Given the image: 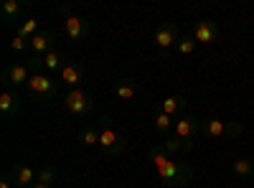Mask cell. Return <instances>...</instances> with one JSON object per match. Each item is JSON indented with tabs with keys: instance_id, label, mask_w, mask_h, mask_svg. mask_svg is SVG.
<instances>
[{
	"instance_id": "19",
	"label": "cell",
	"mask_w": 254,
	"mask_h": 188,
	"mask_svg": "<svg viewBox=\"0 0 254 188\" xmlns=\"http://www.w3.org/2000/svg\"><path fill=\"white\" fill-rule=\"evenodd\" d=\"M163 148L168 153H188V150H193V142H190V140H181L178 135H171L163 142Z\"/></svg>"
},
{
	"instance_id": "25",
	"label": "cell",
	"mask_w": 254,
	"mask_h": 188,
	"mask_svg": "<svg viewBox=\"0 0 254 188\" xmlns=\"http://www.w3.org/2000/svg\"><path fill=\"white\" fill-rule=\"evenodd\" d=\"M171 120H173L171 115H165V112L158 110V112H155V122H153L155 130H158V132H168V130H171V125H173Z\"/></svg>"
},
{
	"instance_id": "8",
	"label": "cell",
	"mask_w": 254,
	"mask_h": 188,
	"mask_svg": "<svg viewBox=\"0 0 254 188\" xmlns=\"http://www.w3.org/2000/svg\"><path fill=\"white\" fill-rule=\"evenodd\" d=\"M178 28L173 26V23H160L158 28H155V44H158V49L165 54L168 49H173V46H178Z\"/></svg>"
},
{
	"instance_id": "3",
	"label": "cell",
	"mask_w": 254,
	"mask_h": 188,
	"mask_svg": "<svg viewBox=\"0 0 254 188\" xmlns=\"http://www.w3.org/2000/svg\"><path fill=\"white\" fill-rule=\"evenodd\" d=\"M244 132L242 122H224V120H201V135L206 137H239Z\"/></svg>"
},
{
	"instance_id": "21",
	"label": "cell",
	"mask_w": 254,
	"mask_h": 188,
	"mask_svg": "<svg viewBox=\"0 0 254 188\" xmlns=\"http://www.w3.org/2000/svg\"><path fill=\"white\" fill-rule=\"evenodd\" d=\"M20 15V3L18 0H5L3 3V20L5 23H13V20H18Z\"/></svg>"
},
{
	"instance_id": "16",
	"label": "cell",
	"mask_w": 254,
	"mask_h": 188,
	"mask_svg": "<svg viewBox=\"0 0 254 188\" xmlns=\"http://www.w3.org/2000/svg\"><path fill=\"white\" fill-rule=\"evenodd\" d=\"M115 94H117V99H122V102L135 99V97H137V81H135V79H122V81H117Z\"/></svg>"
},
{
	"instance_id": "26",
	"label": "cell",
	"mask_w": 254,
	"mask_h": 188,
	"mask_svg": "<svg viewBox=\"0 0 254 188\" xmlns=\"http://www.w3.org/2000/svg\"><path fill=\"white\" fill-rule=\"evenodd\" d=\"M26 49H31V41H26V38H20V36H15V38L10 41V51L20 54V51H26Z\"/></svg>"
},
{
	"instance_id": "20",
	"label": "cell",
	"mask_w": 254,
	"mask_h": 188,
	"mask_svg": "<svg viewBox=\"0 0 254 188\" xmlns=\"http://www.w3.org/2000/svg\"><path fill=\"white\" fill-rule=\"evenodd\" d=\"M196 46H198V41L193 38V33H190V36L186 33V36H181V38H178V46H176V49H178V54L190 56V54L196 51Z\"/></svg>"
},
{
	"instance_id": "22",
	"label": "cell",
	"mask_w": 254,
	"mask_h": 188,
	"mask_svg": "<svg viewBox=\"0 0 254 188\" xmlns=\"http://www.w3.org/2000/svg\"><path fill=\"white\" fill-rule=\"evenodd\" d=\"M36 33H38V20H36V18H28V20H23V23H20V28H18V33H15V36L31 41Z\"/></svg>"
},
{
	"instance_id": "27",
	"label": "cell",
	"mask_w": 254,
	"mask_h": 188,
	"mask_svg": "<svg viewBox=\"0 0 254 188\" xmlns=\"http://www.w3.org/2000/svg\"><path fill=\"white\" fill-rule=\"evenodd\" d=\"M13 183H10V173H5L3 178H0V188H10Z\"/></svg>"
},
{
	"instance_id": "15",
	"label": "cell",
	"mask_w": 254,
	"mask_h": 188,
	"mask_svg": "<svg viewBox=\"0 0 254 188\" xmlns=\"http://www.w3.org/2000/svg\"><path fill=\"white\" fill-rule=\"evenodd\" d=\"M186 104H188V102H186V97H181V94H178V97H165V99L160 102L158 110L165 112V115H171V117H178V115L186 110Z\"/></svg>"
},
{
	"instance_id": "10",
	"label": "cell",
	"mask_w": 254,
	"mask_h": 188,
	"mask_svg": "<svg viewBox=\"0 0 254 188\" xmlns=\"http://www.w3.org/2000/svg\"><path fill=\"white\" fill-rule=\"evenodd\" d=\"M59 79H61L69 89H81V81H84V66L79 64V61H69V64L59 71Z\"/></svg>"
},
{
	"instance_id": "5",
	"label": "cell",
	"mask_w": 254,
	"mask_h": 188,
	"mask_svg": "<svg viewBox=\"0 0 254 188\" xmlns=\"http://www.w3.org/2000/svg\"><path fill=\"white\" fill-rule=\"evenodd\" d=\"M28 94L36 97V99H54L56 97V81L46 74H33L26 84Z\"/></svg>"
},
{
	"instance_id": "14",
	"label": "cell",
	"mask_w": 254,
	"mask_h": 188,
	"mask_svg": "<svg viewBox=\"0 0 254 188\" xmlns=\"http://www.w3.org/2000/svg\"><path fill=\"white\" fill-rule=\"evenodd\" d=\"M31 51L36 56H46L49 51H54V33L51 31H38L31 38Z\"/></svg>"
},
{
	"instance_id": "17",
	"label": "cell",
	"mask_w": 254,
	"mask_h": 188,
	"mask_svg": "<svg viewBox=\"0 0 254 188\" xmlns=\"http://www.w3.org/2000/svg\"><path fill=\"white\" fill-rule=\"evenodd\" d=\"M69 64V61H66V54H64V51H49L46 56H44V69L46 71H61L64 66H66Z\"/></svg>"
},
{
	"instance_id": "29",
	"label": "cell",
	"mask_w": 254,
	"mask_h": 188,
	"mask_svg": "<svg viewBox=\"0 0 254 188\" xmlns=\"http://www.w3.org/2000/svg\"><path fill=\"white\" fill-rule=\"evenodd\" d=\"M252 165H254V160H252Z\"/></svg>"
},
{
	"instance_id": "7",
	"label": "cell",
	"mask_w": 254,
	"mask_h": 188,
	"mask_svg": "<svg viewBox=\"0 0 254 188\" xmlns=\"http://www.w3.org/2000/svg\"><path fill=\"white\" fill-rule=\"evenodd\" d=\"M64 33H66L69 41H84L89 36V20H84L76 13H66V20H64Z\"/></svg>"
},
{
	"instance_id": "28",
	"label": "cell",
	"mask_w": 254,
	"mask_h": 188,
	"mask_svg": "<svg viewBox=\"0 0 254 188\" xmlns=\"http://www.w3.org/2000/svg\"><path fill=\"white\" fill-rule=\"evenodd\" d=\"M31 188H51V186H46V183H33Z\"/></svg>"
},
{
	"instance_id": "12",
	"label": "cell",
	"mask_w": 254,
	"mask_h": 188,
	"mask_svg": "<svg viewBox=\"0 0 254 188\" xmlns=\"http://www.w3.org/2000/svg\"><path fill=\"white\" fill-rule=\"evenodd\" d=\"M198 132H201V120H196V117H181L176 122V132L173 135H178L181 140H190V142H193V137Z\"/></svg>"
},
{
	"instance_id": "4",
	"label": "cell",
	"mask_w": 254,
	"mask_h": 188,
	"mask_svg": "<svg viewBox=\"0 0 254 188\" xmlns=\"http://www.w3.org/2000/svg\"><path fill=\"white\" fill-rule=\"evenodd\" d=\"M64 107L74 117H87L94 112V99L84 89H69L66 97H64Z\"/></svg>"
},
{
	"instance_id": "13",
	"label": "cell",
	"mask_w": 254,
	"mask_h": 188,
	"mask_svg": "<svg viewBox=\"0 0 254 188\" xmlns=\"http://www.w3.org/2000/svg\"><path fill=\"white\" fill-rule=\"evenodd\" d=\"M10 176H13V181H15V186H18V188H31V186L38 181V171H36V168H31V165H26V163L15 165Z\"/></svg>"
},
{
	"instance_id": "18",
	"label": "cell",
	"mask_w": 254,
	"mask_h": 188,
	"mask_svg": "<svg viewBox=\"0 0 254 188\" xmlns=\"http://www.w3.org/2000/svg\"><path fill=\"white\" fill-rule=\"evenodd\" d=\"M79 142L84 145V148H94V145H99V127L97 125H84L81 132H79Z\"/></svg>"
},
{
	"instance_id": "2",
	"label": "cell",
	"mask_w": 254,
	"mask_h": 188,
	"mask_svg": "<svg viewBox=\"0 0 254 188\" xmlns=\"http://www.w3.org/2000/svg\"><path fill=\"white\" fill-rule=\"evenodd\" d=\"M97 127H99V150H102L104 155H120V153L125 150V140H122V135L110 125V117H107V115L99 117Z\"/></svg>"
},
{
	"instance_id": "1",
	"label": "cell",
	"mask_w": 254,
	"mask_h": 188,
	"mask_svg": "<svg viewBox=\"0 0 254 188\" xmlns=\"http://www.w3.org/2000/svg\"><path fill=\"white\" fill-rule=\"evenodd\" d=\"M147 155H150V160L155 165L160 181L165 186H171V188H183V186H188L190 181H193V176H196L190 165L178 163L176 158L168 155V150L163 148V145H153V148L147 150Z\"/></svg>"
},
{
	"instance_id": "24",
	"label": "cell",
	"mask_w": 254,
	"mask_h": 188,
	"mask_svg": "<svg viewBox=\"0 0 254 188\" xmlns=\"http://www.w3.org/2000/svg\"><path fill=\"white\" fill-rule=\"evenodd\" d=\"M56 178H59V171L54 168V165H44V168L38 171V181H36V183H46V186H51Z\"/></svg>"
},
{
	"instance_id": "6",
	"label": "cell",
	"mask_w": 254,
	"mask_h": 188,
	"mask_svg": "<svg viewBox=\"0 0 254 188\" xmlns=\"http://www.w3.org/2000/svg\"><path fill=\"white\" fill-rule=\"evenodd\" d=\"M31 76H33V71L28 69V64H8V66L3 69V81L8 84V89L26 87Z\"/></svg>"
},
{
	"instance_id": "11",
	"label": "cell",
	"mask_w": 254,
	"mask_h": 188,
	"mask_svg": "<svg viewBox=\"0 0 254 188\" xmlns=\"http://www.w3.org/2000/svg\"><path fill=\"white\" fill-rule=\"evenodd\" d=\"M0 112H3L5 120H15L20 115V97L15 89H5L0 94Z\"/></svg>"
},
{
	"instance_id": "23",
	"label": "cell",
	"mask_w": 254,
	"mask_h": 188,
	"mask_svg": "<svg viewBox=\"0 0 254 188\" xmlns=\"http://www.w3.org/2000/svg\"><path fill=\"white\" fill-rule=\"evenodd\" d=\"M231 171H234V176H239V178H247V176L254 173V165H252V160H247V158H237L234 165H231Z\"/></svg>"
},
{
	"instance_id": "9",
	"label": "cell",
	"mask_w": 254,
	"mask_h": 188,
	"mask_svg": "<svg viewBox=\"0 0 254 188\" xmlns=\"http://www.w3.org/2000/svg\"><path fill=\"white\" fill-rule=\"evenodd\" d=\"M193 38L198 41V44H203V46L216 44V41H219V26L214 23V20L203 18V20H198L196 28H193Z\"/></svg>"
}]
</instances>
